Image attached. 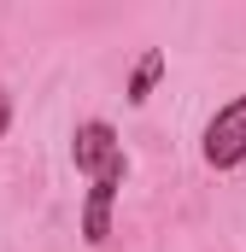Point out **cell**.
<instances>
[{"mask_svg":"<svg viewBox=\"0 0 246 252\" xmlns=\"http://www.w3.org/2000/svg\"><path fill=\"white\" fill-rule=\"evenodd\" d=\"M199 158H205L211 170H241V164H246V94L223 100V106L205 118Z\"/></svg>","mask_w":246,"mask_h":252,"instance_id":"1","label":"cell"},{"mask_svg":"<svg viewBox=\"0 0 246 252\" xmlns=\"http://www.w3.org/2000/svg\"><path fill=\"white\" fill-rule=\"evenodd\" d=\"M70 164H76V176H88V182H100V176H129L123 141H118V129L106 124V118L76 124V135H70Z\"/></svg>","mask_w":246,"mask_h":252,"instance_id":"2","label":"cell"},{"mask_svg":"<svg viewBox=\"0 0 246 252\" xmlns=\"http://www.w3.org/2000/svg\"><path fill=\"white\" fill-rule=\"evenodd\" d=\"M118 188H123V176L88 182V199H82V241H88V247H106V241H112V205H118Z\"/></svg>","mask_w":246,"mask_h":252,"instance_id":"3","label":"cell"},{"mask_svg":"<svg viewBox=\"0 0 246 252\" xmlns=\"http://www.w3.org/2000/svg\"><path fill=\"white\" fill-rule=\"evenodd\" d=\"M158 76H164V53H158V47H147V53L135 59V70H129L123 100H129V106H147V100H153V88H158Z\"/></svg>","mask_w":246,"mask_h":252,"instance_id":"4","label":"cell"},{"mask_svg":"<svg viewBox=\"0 0 246 252\" xmlns=\"http://www.w3.org/2000/svg\"><path fill=\"white\" fill-rule=\"evenodd\" d=\"M6 124H12V94L0 88V135H6Z\"/></svg>","mask_w":246,"mask_h":252,"instance_id":"5","label":"cell"},{"mask_svg":"<svg viewBox=\"0 0 246 252\" xmlns=\"http://www.w3.org/2000/svg\"><path fill=\"white\" fill-rule=\"evenodd\" d=\"M241 170H246V164H241Z\"/></svg>","mask_w":246,"mask_h":252,"instance_id":"6","label":"cell"}]
</instances>
